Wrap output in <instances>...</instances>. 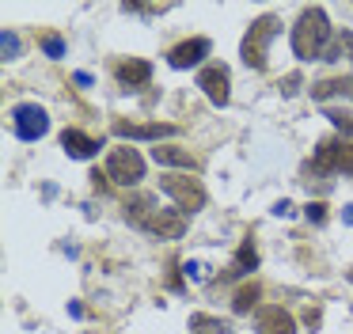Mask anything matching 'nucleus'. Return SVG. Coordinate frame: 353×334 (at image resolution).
Returning <instances> with one entry per match:
<instances>
[{"mask_svg":"<svg viewBox=\"0 0 353 334\" xmlns=\"http://www.w3.org/2000/svg\"><path fill=\"white\" fill-rule=\"evenodd\" d=\"M125 220L137 224L141 232L160 235V239H183L186 232V217L179 209H163L152 194H137L125 202Z\"/></svg>","mask_w":353,"mask_h":334,"instance_id":"nucleus-1","label":"nucleus"},{"mask_svg":"<svg viewBox=\"0 0 353 334\" xmlns=\"http://www.w3.org/2000/svg\"><path fill=\"white\" fill-rule=\"evenodd\" d=\"M327 38H330V23L323 8H304L292 27V53L300 61H315L327 53Z\"/></svg>","mask_w":353,"mask_h":334,"instance_id":"nucleus-2","label":"nucleus"},{"mask_svg":"<svg viewBox=\"0 0 353 334\" xmlns=\"http://www.w3.org/2000/svg\"><path fill=\"white\" fill-rule=\"evenodd\" d=\"M277 30H281V23H277L274 15H262V19L251 23V30H247V38H243V61H247V68H266V46L274 42Z\"/></svg>","mask_w":353,"mask_h":334,"instance_id":"nucleus-3","label":"nucleus"},{"mask_svg":"<svg viewBox=\"0 0 353 334\" xmlns=\"http://www.w3.org/2000/svg\"><path fill=\"white\" fill-rule=\"evenodd\" d=\"M160 190L168 197H175L183 213H198L201 205H205V186H201L198 179H190V175H163Z\"/></svg>","mask_w":353,"mask_h":334,"instance_id":"nucleus-4","label":"nucleus"},{"mask_svg":"<svg viewBox=\"0 0 353 334\" xmlns=\"http://www.w3.org/2000/svg\"><path fill=\"white\" fill-rule=\"evenodd\" d=\"M107 179L118 182V186H137V182L145 179V159L137 156V148H110Z\"/></svg>","mask_w":353,"mask_h":334,"instance_id":"nucleus-5","label":"nucleus"},{"mask_svg":"<svg viewBox=\"0 0 353 334\" xmlns=\"http://www.w3.org/2000/svg\"><path fill=\"white\" fill-rule=\"evenodd\" d=\"M312 171H319V175H330V171L353 175V144L350 141H323L319 148H315Z\"/></svg>","mask_w":353,"mask_h":334,"instance_id":"nucleus-6","label":"nucleus"},{"mask_svg":"<svg viewBox=\"0 0 353 334\" xmlns=\"http://www.w3.org/2000/svg\"><path fill=\"white\" fill-rule=\"evenodd\" d=\"M12 126H16L19 141H39V137H46L50 118H46V110H42V106L23 103V106H16V110H12Z\"/></svg>","mask_w":353,"mask_h":334,"instance_id":"nucleus-7","label":"nucleus"},{"mask_svg":"<svg viewBox=\"0 0 353 334\" xmlns=\"http://www.w3.org/2000/svg\"><path fill=\"white\" fill-rule=\"evenodd\" d=\"M198 88L209 95V103L213 106H228L232 91H228V68L224 65H205L198 72Z\"/></svg>","mask_w":353,"mask_h":334,"instance_id":"nucleus-8","label":"nucleus"},{"mask_svg":"<svg viewBox=\"0 0 353 334\" xmlns=\"http://www.w3.org/2000/svg\"><path fill=\"white\" fill-rule=\"evenodd\" d=\"M110 129H114V137H125V141H160V137L175 133V126H168V121H122V118Z\"/></svg>","mask_w":353,"mask_h":334,"instance_id":"nucleus-9","label":"nucleus"},{"mask_svg":"<svg viewBox=\"0 0 353 334\" xmlns=\"http://www.w3.org/2000/svg\"><path fill=\"white\" fill-rule=\"evenodd\" d=\"M254 326H259V334H292L296 331V326H292V315L281 308V304H266V308H259Z\"/></svg>","mask_w":353,"mask_h":334,"instance_id":"nucleus-10","label":"nucleus"},{"mask_svg":"<svg viewBox=\"0 0 353 334\" xmlns=\"http://www.w3.org/2000/svg\"><path fill=\"white\" fill-rule=\"evenodd\" d=\"M201 57H209V38H190V42L175 46V50L168 53L171 68H190V65H198Z\"/></svg>","mask_w":353,"mask_h":334,"instance_id":"nucleus-11","label":"nucleus"},{"mask_svg":"<svg viewBox=\"0 0 353 334\" xmlns=\"http://www.w3.org/2000/svg\"><path fill=\"white\" fill-rule=\"evenodd\" d=\"M61 148L69 152L72 159H92L95 152H99V141L88 133H80V129H65L61 133Z\"/></svg>","mask_w":353,"mask_h":334,"instance_id":"nucleus-12","label":"nucleus"},{"mask_svg":"<svg viewBox=\"0 0 353 334\" xmlns=\"http://www.w3.org/2000/svg\"><path fill=\"white\" fill-rule=\"evenodd\" d=\"M152 159L163 167H186V171L198 167V159L190 156V148H179V144H160V148H152Z\"/></svg>","mask_w":353,"mask_h":334,"instance_id":"nucleus-13","label":"nucleus"},{"mask_svg":"<svg viewBox=\"0 0 353 334\" xmlns=\"http://www.w3.org/2000/svg\"><path fill=\"white\" fill-rule=\"evenodd\" d=\"M148 76H152V65L141 57H130L118 65V80L125 84V88H141V84H148Z\"/></svg>","mask_w":353,"mask_h":334,"instance_id":"nucleus-14","label":"nucleus"},{"mask_svg":"<svg viewBox=\"0 0 353 334\" xmlns=\"http://www.w3.org/2000/svg\"><path fill=\"white\" fill-rule=\"evenodd\" d=\"M254 266H259V250H254V243L247 239L243 247L236 250V258H232V266H228V277H243V273H251Z\"/></svg>","mask_w":353,"mask_h":334,"instance_id":"nucleus-15","label":"nucleus"},{"mask_svg":"<svg viewBox=\"0 0 353 334\" xmlns=\"http://www.w3.org/2000/svg\"><path fill=\"white\" fill-rule=\"evenodd\" d=\"M330 95H350L353 99V80H319V84H312V99H330Z\"/></svg>","mask_w":353,"mask_h":334,"instance_id":"nucleus-16","label":"nucleus"},{"mask_svg":"<svg viewBox=\"0 0 353 334\" xmlns=\"http://www.w3.org/2000/svg\"><path fill=\"white\" fill-rule=\"evenodd\" d=\"M254 300H259V285L251 281V285H243V288L236 293V300H232V308H236V311H251V308H254Z\"/></svg>","mask_w":353,"mask_h":334,"instance_id":"nucleus-17","label":"nucleus"},{"mask_svg":"<svg viewBox=\"0 0 353 334\" xmlns=\"http://www.w3.org/2000/svg\"><path fill=\"white\" fill-rule=\"evenodd\" d=\"M190 326H194V331H216V334H228V331H232L224 319H209V315H194Z\"/></svg>","mask_w":353,"mask_h":334,"instance_id":"nucleus-18","label":"nucleus"},{"mask_svg":"<svg viewBox=\"0 0 353 334\" xmlns=\"http://www.w3.org/2000/svg\"><path fill=\"white\" fill-rule=\"evenodd\" d=\"M323 118H330V121H334V126L342 129L345 137H353V110H327Z\"/></svg>","mask_w":353,"mask_h":334,"instance_id":"nucleus-19","label":"nucleus"},{"mask_svg":"<svg viewBox=\"0 0 353 334\" xmlns=\"http://www.w3.org/2000/svg\"><path fill=\"white\" fill-rule=\"evenodd\" d=\"M0 53H4V61H12L19 53V38L12 35V30H4V35H0Z\"/></svg>","mask_w":353,"mask_h":334,"instance_id":"nucleus-20","label":"nucleus"},{"mask_svg":"<svg viewBox=\"0 0 353 334\" xmlns=\"http://www.w3.org/2000/svg\"><path fill=\"white\" fill-rule=\"evenodd\" d=\"M42 50H46L50 57H61V53H65V42H61L57 35H46V38H42Z\"/></svg>","mask_w":353,"mask_h":334,"instance_id":"nucleus-21","label":"nucleus"},{"mask_svg":"<svg viewBox=\"0 0 353 334\" xmlns=\"http://www.w3.org/2000/svg\"><path fill=\"white\" fill-rule=\"evenodd\" d=\"M323 209H327L323 202H312V205H307V220H315V224H323V220H327V213H323Z\"/></svg>","mask_w":353,"mask_h":334,"instance_id":"nucleus-22","label":"nucleus"},{"mask_svg":"<svg viewBox=\"0 0 353 334\" xmlns=\"http://www.w3.org/2000/svg\"><path fill=\"white\" fill-rule=\"evenodd\" d=\"M296 84H300V76H285V95H292V91H296Z\"/></svg>","mask_w":353,"mask_h":334,"instance_id":"nucleus-23","label":"nucleus"},{"mask_svg":"<svg viewBox=\"0 0 353 334\" xmlns=\"http://www.w3.org/2000/svg\"><path fill=\"white\" fill-rule=\"evenodd\" d=\"M342 217H345V220H350V224H353V205H345V213H342Z\"/></svg>","mask_w":353,"mask_h":334,"instance_id":"nucleus-24","label":"nucleus"}]
</instances>
